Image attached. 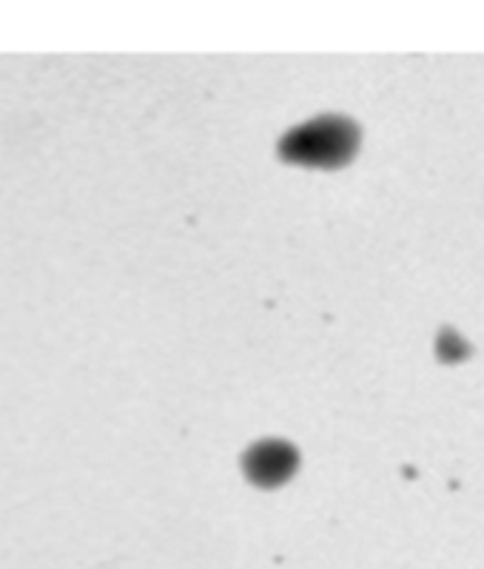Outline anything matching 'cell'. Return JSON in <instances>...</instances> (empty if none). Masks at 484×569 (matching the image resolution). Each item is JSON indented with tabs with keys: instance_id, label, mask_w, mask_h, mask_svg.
Returning <instances> with one entry per match:
<instances>
[{
	"instance_id": "7a4b0ae2",
	"label": "cell",
	"mask_w": 484,
	"mask_h": 569,
	"mask_svg": "<svg viewBox=\"0 0 484 569\" xmlns=\"http://www.w3.org/2000/svg\"><path fill=\"white\" fill-rule=\"evenodd\" d=\"M246 472L248 479L257 481L263 487L283 485L288 479L294 467H297V453L294 447L283 445V441H263V445L251 447L246 453Z\"/></svg>"
},
{
	"instance_id": "6da1fadb",
	"label": "cell",
	"mask_w": 484,
	"mask_h": 569,
	"mask_svg": "<svg viewBox=\"0 0 484 569\" xmlns=\"http://www.w3.org/2000/svg\"><path fill=\"white\" fill-rule=\"evenodd\" d=\"M356 146H359V129L350 123L348 117L325 114L288 131L279 142V154L288 162H299V166L334 169V166H343L354 157Z\"/></svg>"
}]
</instances>
